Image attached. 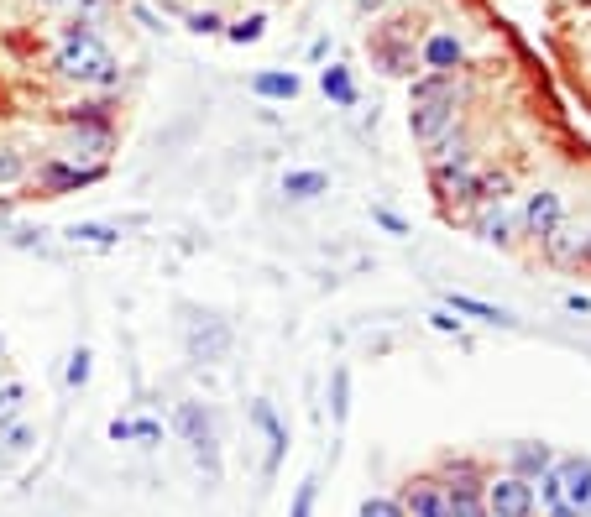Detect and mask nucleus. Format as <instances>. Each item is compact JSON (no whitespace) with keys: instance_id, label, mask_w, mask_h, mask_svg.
Returning a JSON list of instances; mask_svg holds the SVG:
<instances>
[{"instance_id":"f257e3e1","label":"nucleus","mask_w":591,"mask_h":517,"mask_svg":"<svg viewBox=\"0 0 591 517\" xmlns=\"http://www.w3.org/2000/svg\"><path fill=\"white\" fill-rule=\"evenodd\" d=\"M53 74L58 79H74V84H116V58L110 47L95 37L89 21H68L63 37H58V53H53Z\"/></svg>"},{"instance_id":"f03ea898","label":"nucleus","mask_w":591,"mask_h":517,"mask_svg":"<svg viewBox=\"0 0 591 517\" xmlns=\"http://www.w3.org/2000/svg\"><path fill=\"white\" fill-rule=\"evenodd\" d=\"M178 434L189 439V450H194V460L204 465V476L210 481H220V455H215V423H210V413H204V403H178Z\"/></svg>"},{"instance_id":"7ed1b4c3","label":"nucleus","mask_w":591,"mask_h":517,"mask_svg":"<svg viewBox=\"0 0 591 517\" xmlns=\"http://www.w3.org/2000/svg\"><path fill=\"white\" fill-rule=\"evenodd\" d=\"M482 502H487V512L492 517H534V481H524V476H497V481H487V491H482Z\"/></svg>"},{"instance_id":"20e7f679","label":"nucleus","mask_w":591,"mask_h":517,"mask_svg":"<svg viewBox=\"0 0 591 517\" xmlns=\"http://www.w3.org/2000/svg\"><path fill=\"white\" fill-rule=\"evenodd\" d=\"M372 63L382 68V74H393V79H414V68H419L414 37H398V27L372 32Z\"/></svg>"},{"instance_id":"39448f33","label":"nucleus","mask_w":591,"mask_h":517,"mask_svg":"<svg viewBox=\"0 0 591 517\" xmlns=\"http://www.w3.org/2000/svg\"><path fill=\"white\" fill-rule=\"evenodd\" d=\"M461 115V94H445V100H424V105H408V131H414V141H435L445 136L450 126H456Z\"/></svg>"},{"instance_id":"423d86ee","label":"nucleus","mask_w":591,"mask_h":517,"mask_svg":"<svg viewBox=\"0 0 591 517\" xmlns=\"http://www.w3.org/2000/svg\"><path fill=\"white\" fill-rule=\"evenodd\" d=\"M555 470H560L565 507H576L581 517H591V460L586 455H555Z\"/></svg>"},{"instance_id":"0eeeda50","label":"nucleus","mask_w":591,"mask_h":517,"mask_svg":"<svg viewBox=\"0 0 591 517\" xmlns=\"http://www.w3.org/2000/svg\"><path fill=\"white\" fill-rule=\"evenodd\" d=\"M105 173V162H89V168H68V162H42L37 168V183L48 188V194H74V188H84V183H95Z\"/></svg>"},{"instance_id":"6e6552de","label":"nucleus","mask_w":591,"mask_h":517,"mask_svg":"<svg viewBox=\"0 0 591 517\" xmlns=\"http://www.w3.org/2000/svg\"><path fill=\"white\" fill-rule=\"evenodd\" d=\"M403 507L414 512V517H450V491H445V481H435V476H424V481H408V491H403Z\"/></svg>"},{"instance_id":"1a4fd4ad","label":"nucleus","mask_w":591,"mask_h":517,"mask_svg":"<svg viewBox=\"0 0 591 517\" xmlns=\"http://www.w3.org/2000/svg\"><path fill=\"white\" fill-rule=\"evenodd\" d=\"M560 220H565V204H560L555 188H539V194L524 204V230H529V235H539V241H544V235H550Z\"/></svg>"},{"instance_id":"9d476101","label":"nucleus","mask_w":591,"mask_h":517,"mask_svg":"<svg viewBox=\"0 0 591 517\" xmlns=\"http://www.w3.org/2000/svg\"><path fill=\"white\" fill-rule=\"evenodd\" d=\"M550 465H555V450L544 439H518L508 450V470H513V476H524V481H534L539 470H550Z\"/></svg>"},{"instance_id":"9b49d317","label":"nucleus","mask_w":591,"mask_h":517,"mask_svg":"<svg viewBox=\"0 0 591 517\" xmlns=\"http://www.w3.org/2000/svg\"><path fill=\"white\" fill-rule=\"evenodd\" d=\"M225 350H231V329H225L220 319H204L189 329V356L194 361H220Z\"/></svg>"},{"instance_id":"f8f14e48","label":"nucleus","mask_w":591,"mask_h":517,"mask_svg":"<svg viewBox=\"0 0 591 517\" xmlns=\"http://www.w3.org/2000/svg\"><path fill=\"white\" fill-rule=\"evenodd\" d=\"M429 178H435V194L440 199L476 204V173H471V162H466V168H429Z\"/></svg>"},{"instance_id":"ddd939ff","label":"nucleus","mask_w":591,"mask_h":517,"mask_svg":"<svg viewBox=\"0 0 591 517\" xmlns=\"http://www.w3.org/2000/svg\"><path fill=\"white\" fill-rule=\"evenodd\" d=\"M429 147H435V152H429V168H466V162H471V136L456 131V126H450L445 136H435Z\"/></svg>"},{"instance_id":"4468645a","label":"nucleus","mask_w":591,"mask_h":517,"mask_svg":"<svg viewBox=\"0 0 591 517\" xmlns=\"http://www.w3.org/2000/svg\"><path fill=\"white\" fill-rule=\"evenodd\" d=\"M461 63H466V47H461V37L435 32V37L424 42V68H440V74H456Z\"/></svg>"},{"instance_id":"2eb2a0df","label":"nucleus","mask_w":591,"mask_h":517,"mask_svg":"<svg viewBox=\"0 0 591 517\" xmlns=\"http://www.w3.org/2000/svg\"><path fill=\"white\" fill-rule=\"evenodd\" d=\"M581 241H586V235L581 230H565V220H560L550 235H544V256H550L555 267H576L581 262Z\"/></svg>"},{"instance_id":"dca6fc26","label":"nucleus","mask_w":591,"mask_h":517,"mask_svg":"<svg viewBox=\"0 0 591 517\" xmlns=\"http://www.w3.org/2000/svg\"><path fill=\"white\" fill-rule=\"evenodd\" d=\"M445 94H461L456 74H440V68H429V74L408 79V105H424V100H445Z\"/></svg>"},{"instance_id":"f3484780","label":"nucleus","mask_w":591,"mask_h":517,"mask_svg":"<svg viewBox=\"0 0 591 517\" xmlns=\"http://www.w3.org/2000/svg\"><path fill=\"white\" fill-rule=\"evenodd\" d=\"M445 309L450 314H466V319H482V324H513L508 309H492V303L471 298V293H445Z\"/></svg>"},{"instance_id":"a211bd4d","label":"nucleus","mask_w":591,"mask_h":517,"mask_svg":"<svg viewBox=\"0 0 591 517\" xmlns=\"http://www.w3.org/2000/svg\"><path fill=\"white\" fill-rule=\"evenodd\" d=\"M476 230H482V241H492V246H513L518 241V220L508 215L503 204H487V215H482Z\"/></svg>"},{"instance_id":"6ab92c4d","label":"nucleus","mask_w":591,"mask_h":517,"mask_svg":"<svg viewBox=\"0 0 591 517\" xmlns=\"http://www.w3.org/2000/svg\"><path fill=\"white\" fill-rule=\"evenodd\" d=\"M283 194H288V199H320V194H330V178L314 173V168L283 173Z\"/></svg>"},{"instance_id":"aec40b11","label":"nucleus","mask_w":591,"mask_h":517,"mask_svg":"<svg viewBox=\"0 0 591 517\" xmlns=\"http://www.w3.org/2000/svg\"><path fill=\"white\" fill-rule=\"evenodd\" d=\"M63 235L74 246H116L121 241V225H95V220H89V225H68Z\"/></svg>"},{"instance_id":"412c9836","label":"nucleus","mask_w":591,"mask_h":517,"mask_svg":"<svg viewBox=\"0 0 591 517\" xmlns=\"http://www.w3.org/2000/svg\"><path fill=\"white\" fill-rule=\"evenodd\" d=\"M252 94H262V100H293L299 94V74H257Z\"/></svg>"},{"instance_id":"4be33fe9","label":"nucleus","mask_w":591,"mask_h":517,"mask_svg":"<svg viewBox=\"0 0 591 517\" xmlns=\"http://www.w3.org/2000/svg\"><path fill=\"white\" fill-rule=\"evenodd\" d=\"M257 423H262V434H267V470H272V465H278V455H283V444H288V434H283L278 413H272L267 403H257Z\"/></svg>"},{"instance_id":"5701e85b","label":"nucleus","mask_w":591,"mask_h":517,"mask_svg":"<svg viewBox=\"0 0 591 517\" xmlns=\"http://www.w3.org/2000/svg\"><path fill=\"white\" fill-rule=\"evenodd\" d=\"M27 413V387L21 382H0V429H11Z\"/></svg>"},{"instance_id":"b1692460","label":"nucleus","mask_w":591,"mask_h":517,"mask_svg":"<svg viewBox=\"0 0 591 517\" xmlns=\"http://www.w3.org/2000/svg\"><path fill=\"white\" fill-rule=\"evenodd\" d=\"M320 84H325V94H330V100L335 105H356V84H351V74H346V68H325V74H320Z\"/></svg>"},{"instance_id":"393cba45","label":"nucleus","mask_w":591,"mask_h":517,"mask_svg":"<svg viewBox=\"0 0 591 517\" xmlns=\"http://www.w3.org/2000/svg\"><path fill=\"white\" fill-rule=\"evenodd\" d=\"M110 152V126H95V131H74V157H105Z\"/></svg>"},{"instance_id":"a878e982","label":"nucleus","mask_w":591,"mask_h":517,"mask_svg":"<svg viewBox=\"0 0 591 517\" xmlns=\"http://www.w3.org/2000/svg\"><path fill=\"white\" fill-rule=\"evenodd\" d=\"M513 194V178L508 173H487V178H476V204H503Z\"/></svg>"},{"instance_id":"bb28decb","label":"nucleus","mask_w":591,"mask_h":517,"mask_svg":"<svg viewBox=\"0 0 591 517\" xmlns=\"http://www.w3.org/2000/svg\"><path fill=\"white\" fill-rule=\"evenodd\" d=\"M27 178V157H21L16 147H0V188H11Z\"/></svg>"},{"instance_id":"cd10ccee","label":"nucleus","mask_w":591,"mask_h":517,"mask_svg":"<svg viewBox=\"0 0 591 517\" xmlns=\"http://www.w3.org/2000/svg\"><path fill=\"white\" fill-rule=\"evenodd\" d=\"M361 517H408V507H403V497H367Z\"/></svg>"},{"instance_id":"c85d7f7f","label":"nucleus","mask_w":591,"mask_h":517,"mask_svg":"<svg viewBox=\"0 0 591 517\" xmlns=\"http://www.w3.org/2000/svg\"><path fill=\"white\" fill-rule=\"evenodd\" d=\"M450 517H492L482 497H461V491H450Z\"/></svg>"},{"instance_id":"c756f323","label":"nucleus","mask_w":591,"mask_h":517,"mask_svg":"<svg viewBox=\"0 0 591 517\" xmlns=\"http://www.w3.org/2000/svg\"><path fill=\"white\" fill-rule=\"evenodd\" d=\"M262 27H267V16H246V21H236V27L225 32V37L246 47V42H257V37H262Z\"/></svg>"},{"instance_id":"7c9ffc66","label":"nucleus","mask_w":591,"mask_h":517,"mask_svg":"<svg viewBox=\"0 0 591 517\" xmlns=\"http://www.w3.org/2000/svg\"><path fill=\"white\" fill-rule=\"evenodd\" d=\"M63 376H68V387H84V382H89V350H84V345L68 356V371H63Z\"/></svg>"},{"instance_id":"2f4dec72","label":"nucleus","mask_w":591,"mask_h":517,"mask_svg":"<svg viewBox=\"0 0 591 517\" xmlns=\"http://www.w3.org/2000/svg\"><path fill=\"white\" fill-rule=\"evenodd\" d=\"M0 439H6V450H11V455L32 450V429H27V423H11V429H0Z\"/></svg>"},{"instance_id":"473e14b6","label":"nucleus","mask_w":591,"mask_h":517,"mask_svg":"<svg viewBox=\"0 0 591 517\" xmlns=\"http://www.w3.org/2000/svg\"><path fill=\"white\" fill-rule=\"evenodd\" d=\"M314 486H320L314 476H309V481L299 486V497H293V517H309V512H314Z\"/></svg>"},{"instance_id":"72a5a7b5","label":"nucleus","mask_w":591,"mask_h":517,"mask_svg":"<svg viewBox=\"0 0 591 517\" xmlns=\"http://www.w3.org/2000/svg\"><path fill=\"white\" fill-rule=\"evenodd\" d=\"M189 27H194L199 37H215V32H220V16H215V11H199V16H189Z\"/></svg>"},{"instance_id":"f704fd0d","label":"nucleus","mask_w":591,"mask_h":517,"mask_svg":"<svg viewBox=\"0 0 591 517\" xmlns=\"http://www.w3.org/2000/svg\"><path fill=\"white\" fill-rule=\"evenodd\" d=\"M131 434H136V439H142V444H157V439H163V429H157V423H152V418H142V423H131Z\"/></svg>"},{"instance_id":"c9c22d12","label":"nucleus","mask_w":591,"mask_h":517,"mask_svg":"<svg viewBox=\"0 0 591 517\" xmlns=\"http://www.w3.org/2000/svg\"><path fill=\"white\" fill-rule=\"evenodd\" d=\"M372 220H377V225H388L393 235H403V230H408V225H403V220L393 215V209H372Z\"/></svg>"},{"instance_id":"e433bc0d","label":"nucleus","mask_w":591,"mask_h":517,"mask_svg":"<svg viewBox=\"0 0 591 517\" xmlns=\"http://www.w3.org/2000/svg\"><path fill=\"white\" fill-rule=\"evenodd\" d=\"M335 418H346V371H335Z\"/></svg>"},{"instance_id":"4c0bfd02","label":"nucleus","mask_w":591,"mask_h":517,"mask_svg":"<svg viewBox=\"0 0 591 517\" xmlns=\"http://www.w3.org/2000/svg\"><path fill=\"white\" fill-rule=\"evenodd\" d=\"M110 439L126 444V439H136V434H131V423H126V418H116V423H110Z\"/></svg>"},{"instance_id":"58836bf2","label":"nucleus","mask_w":591,"mask_h":517,"mask_svg":"<svg viewBox=\"0 0 591 517\" xmlns=\"http://www.w3.org/2000/svg\"><path fill=\"white\" fill-rule=\"evenodd\" d=\"M429 324H435V329H461V319H450V309H440V314H429Z\"/></svg>"},{"instance_id":"ea45409f","label":"nucleus","mask_w":591,"mask_h":517,"mask_svg":"<svg viewBox=\"0 0 591 517\" xmlns=\"http://www.w3.org/2000/svg\"><path fill=\"white\" fill-rule=\"evenodd\" d=\"M565 309H571V314H591V298H581V293H571V298H565Z\"/></svg>"},{"instance_id":"a19ab883","label":"nucleus","mask_w":591,"mask_h":517,"mask_svg":"<svg viewBox=\"0 0 591 517\" xmlns=\"http://www.w3.org/2000/svg\"><path fill=\"white\" fill-rule=\"evenodd\" d=\"M544 517H581V512H576V507H565V502H560V507H544Z\"/></svg>"},{"instance_id":"79ce46f5","label":"nucleus","mask_w":591,"mask_h":517,"mask_svg":"<svg viewBox=\"0 0 591 517\" xmlns=\"http://www.w3.org/2000/svg\"><path fill=\"white\" fill-rule=\"evenodd\" d=\"M576 267H586V272H591V235L581 241V262H576Z\"/></svg>"},{"instance_id":"37998d69","label":"nucleus","mask_w":591,"mask_h":517,"mask_svg":"<svg viewBox=\"0 0 591 517\" xmlns=\"http://www.w3.org/2000/svg\"><path fill=\"white\" fill-rule=\"evenodd\" d=\"M356 6H361V11H377V6H388V0H356Z\"/></svg>"},{"instance_id":"c03bdc74","label":"nucleus","mask_w":591,"mask_h":517,"mask_svg":"<svg viewBox=\"0 0 591 517\" xmlns=\"http://www.w3.org/2000/svg\"><path fill=\"white\" fill-rule=\"evenodd\" d=\"M42 6H63V0H42Z\"/></svg>"},{"instance_id":"a18cd8bd","label":"nucleus","mask_w":591,"mask_h":517,"mask_svg":"<svg viewBox=\"0 0 591 517\" xmlns=\"http://www.w3.org/2000/svg\"><path fill=\"white\" fill-rule=\"evenodd\" d=\"M0 356H6V340H0Z\"/></svg>"},{"instance_id":"49530a36","label":"nucleus","mask_w":591,"mask_h":517,"mask_svg":"<svg viewBox=\"0 0 591 517\" xmlns=\"http://www.w3.org/2000/svg\"><path fill=\"white\" fill-rule=\"evenodd\" d=\"M0 465H6V460H0Z\"/></svg>"}]
</instances>
